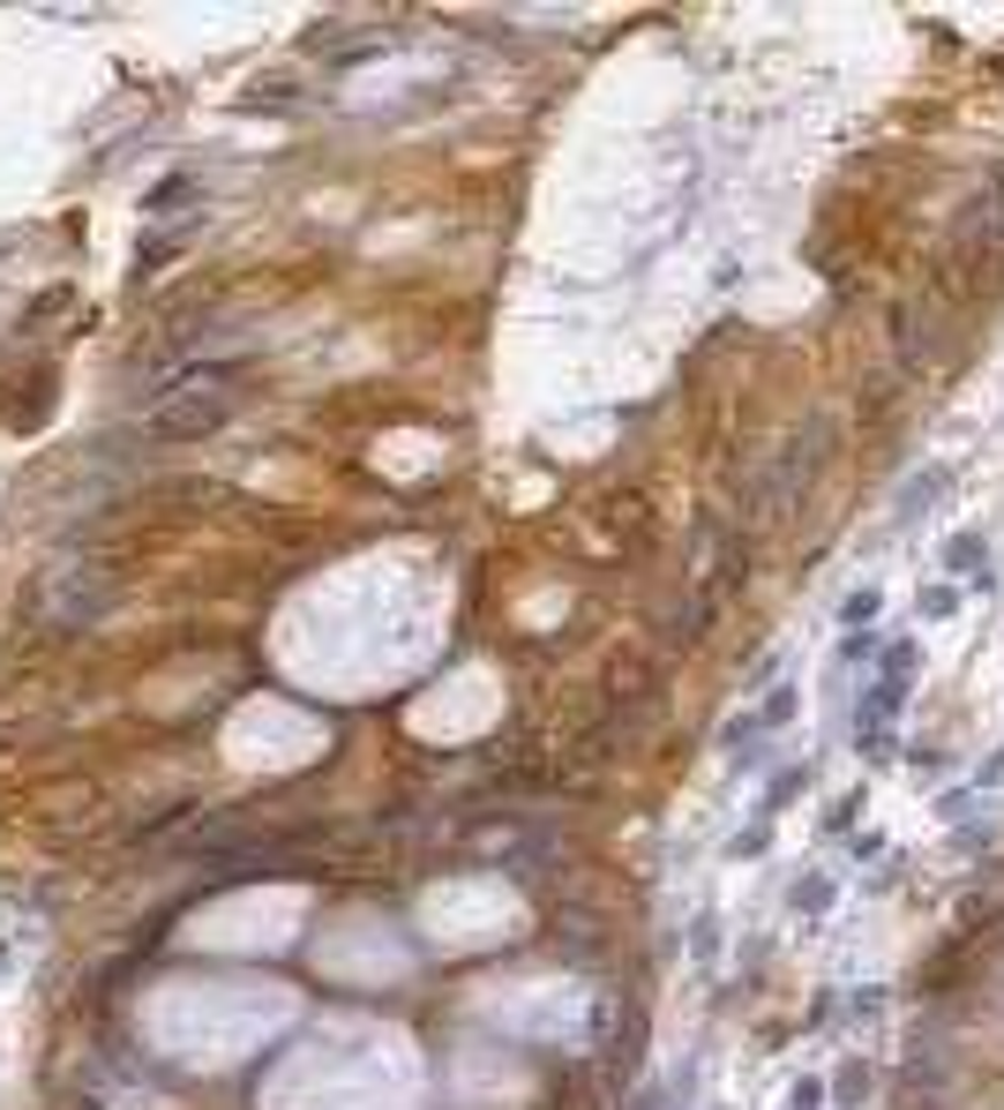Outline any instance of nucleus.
I'll list each match as a JSON object with an SVG mask.
<instances>
[{"label":"nucleus","mask_w":1004,"mask_h":1110,"mask_svg":"<svg viewBox=\"0 0 1004 1110\" xmlns=\"http://www.w3.org/2000/svg\"><path fill=\"white\" fill-rule=\"evenodd\" d=\"M952 496V458H937V466H922V473H907L900 480V496H892V518L907 525V518H922V511H937Z\"/></svg>","instance_id":"7ed1b4c3"},{"label":"nucleus","mask_w":1004,"mask_h":1110,"mask_svg":"<svg viewBox=\"0 0 1004 1110\" xmlns=\"http://www.w3.org/2000/svg\"><path fill=\"white\" fill-rule=\"evenodd\" d=\"M855 818H862V788H847V796H839L833 811H825V833H847Z\"/></svg>","instance_id":"9d476101"},{"label":"nucleus","mask_w":1004,"mask_h":1110,"mask_svg":"<svg viewBox=\"0 0 1004 1110\" xmlns=\"http://www.w3.org/2000/svg\"><path fill=\"white\" fill-rule=\"evenodd\" d=\"M878 615H884V586H855L839 600V631H878Z\"/></svg>","instance_id":"20e7f679"},{"label":"nucleus","mask_w":1004,"mask_h":1110,"mask_svg":"<svg viewBox=\"0 0 1004 1110\" xmlns=\"http://www.w3.org/2000/svg\"><path fill=\"white\" fill-rule=\"evenodd\" d=\"M833 908V878H802L795 886V915H825Z\"/></svg>","instance_id":"0eeeda50"},{"label":"nucleus","mask_w":1004,"mask_h":1110,"mask_svg":"<svg viewBox=\"0 0 1004 1110\" xmlns=\"http://www.w3.org/2000/svg\"><path fill=\"white\" fill-rule=\"evenodd\" d=\"M915 668H922V645L915 639L878 645V676H870L862 706H855V751H862V766H884V758L900 751V713H907Z\"/></svg>","instance_id":"f257e3e1"},{"label":"nucleus","mask_w":1004,"mask_h":1110,"mask_svg":"<svg viewBox=\"0 0 1004 1110\" xmlns=\"http://www.w3.org/2000/svg\"><path fill=\"white\" fill-rule=\"evenodd\" d=\"M795 706H802V684H772L765 698H757L750 721H757V728H788V721H795Z\"/></svg>","instance_id":"39448f33"},{"label":"nucleus","mask_w":1004,"mask_h":1110,"mask_svg":"<svg viewBox=\"0 0 1004 1110\" xmlns=\"http://www.w3.org/2000/svg\"><path fill=\"white\" fill-rule=\"evenodd\" d=\"M833 1088H839V1103H855V1096L870 1088V1066H862V1058H847V1066H839V1080H833Z\"/></svg>","instance_id":"f8f14e48"},{"label":"nucleus","mask_w":1004,"mask_h":1110,"mask_svg":"<svg viewBox=\"0 0 1004 1110\" xmlns=\"http://www.w3.org/2000/svg\"><path fill=\"white\" fill-rule=\"evenodd\" d=\"M690 953H698V961H719V915H712V908L690 923Z\"/></svg>","instance_id":"6e6552de"},{"label":"nucleus","mask_w":1004,"mask_h":1110,"mask_svg":"<svg viewBox=\"0 0 1004 1110\" xmlns=\"http://www.w3.org/2000/svg\"><path fill=\"white\" fill-rule=\"evenodd\" d=\"M915 615H922V623H945V615H960V586H952V578H937V586H922Z\"/></svg>","instance_id":"423d86ee"},{"label":"nucleus","mask_w":1004,"mask_h":1110,"mask_svg":"<svg viewBox=\"0 0 1004 1110\" xmlns=\"http://www.w3.org/2000/svg\"><path fill=\"white\" fill-rule=\"evenodd\" d=\"M765 841H772V818H757L750 833H735V855H765Z\"/></svg>","instance_id":"ddd939ff"},{"label":"nucleus","mask_w":1004,"mask_h":1110,"mask_svg":"<svg viewBox=\"0 0 1004 1110\" xmlns=\"http://www.w3.org/2000/svg\"><path fill=\"white\" fill-rule=\"evenodd\" d=\"M637 1110H660V1096H637Z\"/></svg>","instance_id":"4468645a"},{"label":"nucleus","mask_w":1004,"mask_h":1110,"mask_svg":"<svg viewBox=\"0 0 1004 1110\" xmlns=\"http://www.w3.org/2000/svg\"><path fill=\"white\" fill-rule=\"evenodd\" d=\"M937 570L952 578V586H997V555H990V541L974 533V525H960V533H945V548H937Z\"/></svg>","instance_id":"f03ea898"},{"label":"nucleus","mask_w":1004,"mask_h":1110,"mask_svg":"<svg viewBox=\"0 0 1004 1110\" xmlns=\"http://www.w3.org/2000/svg\"><path fill=\"white\" fill-rule=\"evenodd\" d=\"M967 811H974V788H945V796H937V818H945V825H967Z\"/></svg>","instance_id":"1a4fd4ad"},{"label":"nucleus","mask_w":1004,"mask_h":1110,"mask_svg":"<svg viewBox=\"0 0 1004 1110\" xmlns=\"http://www.w3.org/2000/svg\"><path fill=\"white\" fill-rule=\"evenodd\" d=\"M788 1110H825V1080H817V1073H802L795 1088H788Z\"/></svg>","instance_id":"9b49d317"}]
</instances>
